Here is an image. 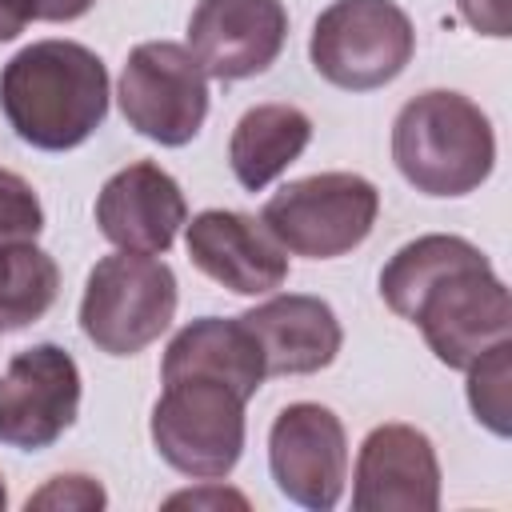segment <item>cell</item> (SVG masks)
I'll return each instance as SVG.
<instances>
[{
	"label": "cell",
	"instance_id": "6da1fadb",
	"mask_svg": "<svg viewBox=\"0 0 512 512\" xmlns=\"http://www.w3.org/2000/svg\"><path fill=\"white\" fill-rule=\"evenodd\" d=\"M384 304L412 320L432 356L448 368H468L512 332V300L488 256L448 232L416 236L380 272Z\"/></svg>",
	"mask_w": 512,
	"mask_h": 512
},
{
	"label": "cell",
	"instance_id": "7a4b0ae2",
	"mask_svg": "<svg viewBox=\"0 0 512 512\" xmlns=\"http://www.w3.org/2000/svg\"><path fill=\"white\" fill-rule=\"evenodd\" d=\"M0 112L24 144L68 152L108 116V68L76 40H36L0 68Z\"/></svg>",
	"mask_w": 512,
	"mask_h": 512
},
{
	"label": "cell",
	"instance_id": "3957f363",
	"mask_svg": "<svg viewBox=\"0 0 512 512\" xmlns=\"http://www.w3.org/2000/svg\"><path fill=\"white\" fill-rule=\"evenodd\" d=\"M392 160L424 196H468L496 164V136L480 104L432 88L412 96L392 124Z\"/></svg>",
	"mask_w": 512,
	"mask_h": 512
},
{
	"label": "cell",
	"instance_id": "277c9868",
	"mask_svg": "<svg viewBox=\"0 0 512 512\" xmlns=\"http://www.w3.org/2000/svg\"><path fill=\"white\" fill-rule=\"evenodd\" d=\"M164 392L152 408L156 452L192 480H220L244 452V404L248 396L208 372L160 376Z\"/></svg>",
	"mask_w": 512,
	"mask_h": 512
},
{
	"label": "cell",
	"instance_id": "5b68a950",
	"mask_svg": "<svg viewBox=\"0 0 512 512\" xmlns=\"http://www.w3.org/2000/svg\"><path fill=\"white\" fill-rule=\"evenodd\" d=\"M176 316V272L144 252L96 260L80 300L84 336L108 356H136Z\"/></svg>",
	"mask_w": 512,
	"mask_h": 512
},
{
	"label": "cell",
	"instance_id": "8992f818",
	"mask_svg": "<svg viewBox=\"0 0 512 512\" xmlns=\"http://www.w3.org/2000/svg\"><path fill=\"white\" fill-rule=\"evenodd\" d=\"M416 52V28L408 12L392 0H332L308 40L312 68L344 88L372 92L392 84Z\"/></svg>",
	"mask_w": 512,
	"mask_h": 512
},
{
	"label": "cell",
	"instance_id": "52a82bcc",
	"mask_svg": "<svg viewBox=\"0 0 512 512\" xmlns=\"http://www.w3.org/2000/svg\"><path fill=\"white\" fill-rule=\"evenodd\" d=\"M380 192L356 172H316L284 184L260 212V224L292 256L332 260L360 248L376 224Z\"/></svg>",
	"mask_w": 512,
	"mask_h": 512
},
{
	"label": "cell",
	"instance_id": "ba28073f",
	"mask_svg": "<svg viewBox=\"0 0 512 512\" xmlns=\"http://www.w3.org/2000/svg\"><path fill=\"white\" fill-rule=\"evenodd\" d=\"M120 112L140 136L180 148L208 116V72L176 40H144L120 72Z\"/></svg>",
	"mask_w": 512,
	"mask_h": 512
},
{
	"label": "cell",
	"instance_id": "9c48e42d",
	"mask_svg": "<svg viewBox=\"0 0 512 512\" xmlns=\"http://www.w3.org/2000/svg\"><path fill=\"white\" fill-rule=\"evenodd\" d=\"M80 412V368L60 344L16 352L0 376V444L40 452L56 444Z\"/></svg>",
	"mask_w": 512,
	"mask_h": 512
},
{
	"label": "cell",
	"instance_id": "30bf717a",
	"mask_svg": "<svg viewBox=\"0 0 512 512\" xmlns=\"http://www.w3.org/2000/svg\"><path fill=\"white\" fill-rule=\"evenodd\" d=\"M268 468L292 504L328 512L344 496L348 480V440L340 416L312 400L280 408L268 432Z\"/></svg>",
	"mask_w": 512,
	"mask_h": 512
},
{
	"label": "cell",
	"instance_id": "8fae6325",
	"mask_svg": "<svg viewBox=\"0 0 512 512\" xmlns=\"http://www.w3.org/2000/svg\"><path fill=\"white\" fill-rule=\"evenodd\" d=\"M288 40L280 0H200L188 16V52L216 80H248L276 64Z\"/></svg>",
	"mask_w": 512,
	"mask_h": 512
},
{
	"label": "cell",
	"instance_id": "7c38bea8",
	"mask_svg": "<svg viewBox=\"0 0 512 512\" xmlns=\"http://www.w3.org/2000/svg\"><path fill=\"white\" fill-rule=\"evenodd\" d=\"M356 512H436L440 460L432 440L412 424H380L364 436L352 476Z\"/></svg>",
	"mask_w": 512,
	"mask_h": 512
},
{
	"label": "cell",
	"instance_id": "4fadbf2b",
	"mask_svg": "<svg viewBox=\"0 0 512 512\" xmlns=\"http://www.w3.org/2000/svg\"><path fill=\"white\" fill-rule=\"evenodd\" d=\"M96 224L120 252L160 256L172 248L180 224H188V204L160 164L136 160L104 180L96 196Z\"/></svg>",
	"mask_w": 512,
	"mask_h": 512
},
{
	"label": "cell",
	"instance_id": "5bb4252c",
	"mask_svg": "<svg viewBox=\"0 0 512 512\" xmlns=\"http://www.w3.org/2000/svg\"><path fill=\"white\" fill-rule=\"evenodd\" d=\"M184 244H188V260L208 280H216L236 296H264L288 280L284 248L260 220L244 212L208 208L192 216Z\"/></svg>",
	"mask_w": 512,
	"mask_h": 512
},
{
	"label": "cell",
	"instance_id": "9a60e30c",
	"mask_svg": "<svg viewBox=\"0 0 512 512\" xmlns=\"http://www.w3.org/2000/svg\"><path fill=\"white\" fill-rule=\"evenodd\" d=\"M264 352V376H312L328 368L344 344V328L328 300L284 292L240 316Z\"/></svg>",
	"mask_w": 512,
	"mask_h": 512
},
{
	"label": "cell",
	"instance_id": "2e32d148",
	"mask_svg": "<svg viewBox=\"0 0 512 512\" xmlns=\"http://www.w3.org/2000/svg\"><path fill=\"white\" fill-rule=\"evenodd\" d=\"M172 372H208L220 376L228 384H236L248 400L256 396V388L264 384V352L256 344V336L248 332V324L236 320H220V316H200L192 324H184L172 344L164 348V364L160 376Z\"/></svg>",
	"mask_w": 512,
	"mask_h": 512
},
{
	"label": "cell",
	"instance_id": "e0dca14e",
	"mask_svg": "<svg viewBox=\"0 0 512 512\" xmlns=\"http://www.w3.org/2000/svg\"><path fill=\"white\" fill-rule=\"evenodd\" d=\"M312 140V120L296 104H256L248 108L228 140V164L240 188L260 192L268 188Z\"/></svg>",
	"mask_w": 512,
	"mask_h": 512
},
{
	"label": "cell",
	"instance_id": "ac0fdd59",
	"mask_svg": "<svg viewBox=\"0 0 512 512\" xmlns=\"http://www.w3.org/2000/svg\"><path fill=\"white\" fill-rule=\"evenodd\" d=\"M60 296L56 260L32 240L0 248V328L16 332L36 324Z\"/></svg>",
	"mask_w": 512,
	"mask_h": 512
},
{
	"label": "cell",
	"instance_id": "d6986e66",
	"mask_svg": "<svg viewBox=\"0 0 512 512\" xmlns=\"http://www.w3.org/2000/svg\"><path fill=\"white\" fill-rule=\"evenodd\" d=\"M508 360H512V344L500 340L468 364V404L476 420L496 436H508L512 428L508 424Z\"/></svg>",
	"mask_w": 512,
	"mask_h": 512
},
{
	"label": "cell",
	"instance_id": "ffe728a7",
	"mask_svg": "<svg viewBox=\"0 0 512 512\" xmlns=\"http://www.w3.org/2000/svg\"><path fill=\"white\" fill-rule=\"evenodd\" d=\"M40 232H44V208L36 188L24 176L0 168V248L36 240Z\"/></svg>",
	"mask_w": 512,
	"mask_h": 512
},
{
	"label": "cell",
	"instance_id": "44dd1931",
	"mask_svg": "<svg viewBox=\"0 0 512 512\" xmlns=\"http://www.w3.org/2000/svg\"><path fill=\"white\" fill-rule=\"evenodd\" d=\"M104 488L84 476V472H68V476H52L40 492L28 496V512L32 508H76V512H92V508H104Z\"/></svg>",
	"mask_w": 512,
	"mask_h": 512
},
{
	"label": "cell",
	"instance_id": "7402d4cb",
	"mask_svg": "<svg viewBox=\"0 0 512 512\" xmlns=\"http://www.w3.org/2000/svg\"><path fill=\"white\" fill-rule=\"evenodd\" d=\"M460 16L484 36H508V0H456Z\"/></svg>",
	"mask_w": 512,
	"mask_h": 512
},
{
	"label": "cell",
	"instance_id": "603a6c76",
	"mask_svg": "<svg viewBox=\"0 0 512 512\" xmlns=\"http://www.w3.org/2000/svg\"><path fill=\"white\" fill-rule=\"evenodd\" d=\"M32 20H48V24H64V20H80L96 0H24Z\"/></svg>",
	"mask_w": 512,
	"mask_h": 512
},
{
	"label": "cell",
	"instance_id": "cb8c5ba5",
	"mask_svg": "<svg viewBox=\"0 0 512 512\" xmlns=\"http://www.w3.org/2000/svg\"><path fill=\"white\" fill-rule=\"evenodd\" d=\"M28 20H32V16H28V4H24V0H0V44L16 40Z\"/></svg>",
	"mask_w": 512,
	"mask_h": 512
},
{
	"label": "cell",
	"instance_id": "d4e9b609",
	"mask_svg": "<svg viewBox=\"0 0 512 512\" xmlns=\"http://www.w3.org/2000/svg\"><path fill=\"white\" fill-rule=\"evenodd\" d=\"M200 500H232V504H244V496H236V492H180V496H172L168 504H200Z\"/></svg>",
	"mask_w": 512,
	"mask_h": 512
},
{
	"label": "cell",
	"instance_id": "484cf974",
	"mask_svg": "<svg viewBox=\"0 0 512 512\" xmlns=\"http://www.w3.org/2000/svg\"><path fill=\"white\" fill-rule=\"evenodd\" d=\"M8 504V492H4V480H0V508Z\"/></svg>",
	"mask_w": 512,
	"mask_h": 512
}]
</instances>
